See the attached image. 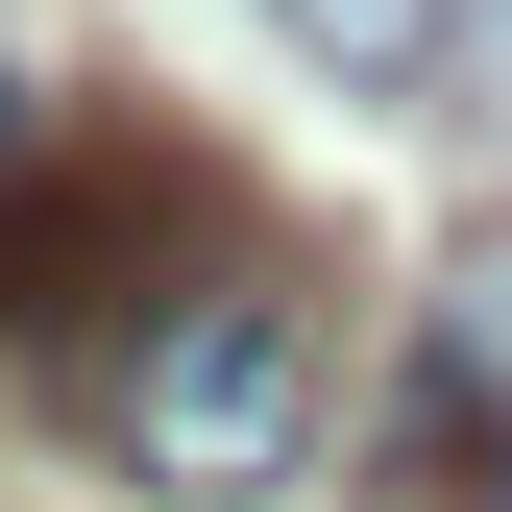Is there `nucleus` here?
<instances>
[{
  "instance_id": "1",
  "label": "nucleus",
  "mask_w": 512,
  "mask_h": 512,
  "mask_svg": "<svg viewBox=\"0 0 512 512\" xmlns=\"http://www.w3.org/2000/svg\"><path fill=\"white\" fill-rule=\"evenodd\" d=\"M74 415H98L122 488H171V512H269V488L317 464V317H293V269H244V244H220V269L171 293Z\"/></svg>"
},
{
  "instance_id": "2",
  "label": "nucleus",
  "mask_w": 512,
  "mask_h": 512,
  "mask_svg": "<svg viewBox=\"0 0 512 512\" xmlns=\"http://www.w3.org/2000/svg\"><path fill=\"white\" fill-rule=\"evenodd\" d=\"M171 220H196L171 147H0V366H74L98 391V366L196 293V269H147Z\"/></svg>"
},
{
  "instance_id": "3",
  "label": "nucleus",
  "mask_w": 512,
  "mask_h": 512,
  "mask_svg": "<svg viewBox=\"0 0 512 512\" xmlns=\"http://www.w3.org/2000/svg\"><path fill=\"white\" fill-rule=\"evenodd\" d=\"M391 488L415 512H512V220L415 293V391H391Z\"/></svg>"
},
{
  "instance_id": "4",
  "label": "nucleus",
  "mask_w": 512,
  "mask_h": 512,
  "mask_svg": "<svg viewBox=\"0 0 512 512\" xmlns=\"http://www.w3.org/2000/svg\"><path fill=\"white\" fill-rule=\"evenodd\" d=\"M269 25H293L342 98H439V74H464V0H269Z\"/></svg>"
}]
</instances>
